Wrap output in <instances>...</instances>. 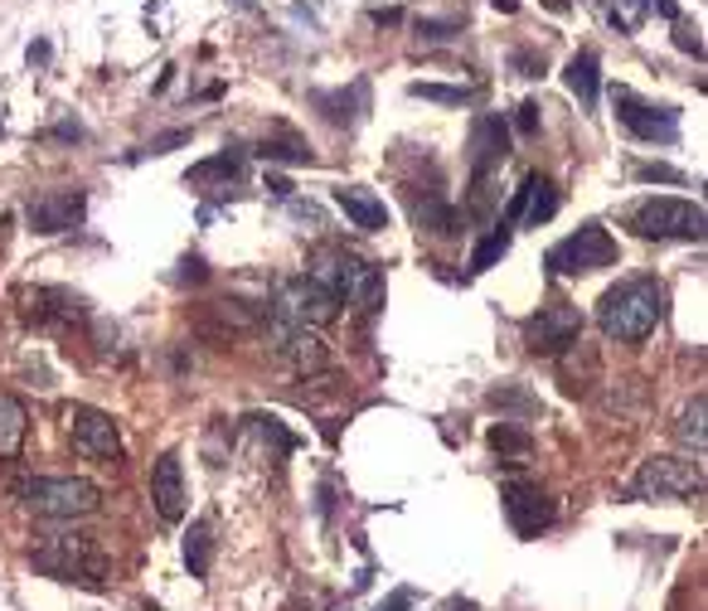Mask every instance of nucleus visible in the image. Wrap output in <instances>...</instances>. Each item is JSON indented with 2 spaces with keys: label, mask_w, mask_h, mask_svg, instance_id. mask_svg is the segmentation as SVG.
Returning a JSON list of instances; mask_svg holds the SVG:
<instances>
[{
  "label": "nucleus",
  "mask_w": 708,
  "mask_h": 611,
  "mask_svg": "<svg viewBox=\"0 0 708 611\" xmlns=\"http://www.w3.org/2000/svg\"><path fill=\"white\" fill-rule=\"evenodd\" d=\"M661 315H665V291L655 277H626L597 301V325H602L607 340H621V345L645 340L661 325Z\"/></svg>",
  "instance_id": "nucleus-1"
},
{
  "label": "nucleus",
  "mask_w": 708,
  "mask_h": 611,
  "mask_svg": "<svg viewBox=\"0 0 708 611\" xmlns=\"http://www.w3.org/2000/svg\"><path fill=\"white\" fill-rule=\"evenodd\" d=\"M30 564L49 572V578L58 582H83V588H103L107 582V554L97 548L93 539H83V534H54L44 548H34Z\"/></svg>",
  "instance_id": "nucleus-2"
},
{
  "label": "nucleus",
  "mask_w": 708,
  "mask_h": 611,
  "mask_svg": "<svg viewBox=\"0 0 708 611\" xmlns=\"http://www.w3.org/2000/svg\"><path fill=\"white\" fill-rule=\"evenodd\" d=\"M307 277H315L335 301H350V306H360V311H378V306H384V272L360 258H350V253H321Z\"/></svg>",
  "instance_id": "nucleus-3"
},
{
  "label": "nucleus",
  "mask_w": 708,
  "mask_h": 611,
  "mask_svg": "<svg viewBox=\"0 0 708 611\" xmlns=\"http://www.w3.org/2000/svg\"><path fill=\"white\" fill-rule=\"evenodd\" d=\"M20 500L49 519H83L103 510V491L93 481H73V475H34L20 485Z\"/></svg>",
  "instance_id": "nucleus-4"
},
{
  "label": "nucleus",
  "mask_w": 708,
  "mask_h": 611,
  "mask_svg": "<svg viewBox=\"0 0 708 611\" xmlns=\"http://www.w3.org/2000/svg\"><path fill=\"white\" fill-rule=\"evenodd\" d=\"M548 272L554 277H588V272H602V267L616 262V238L607 234L602 224H582L578 234H568L564 243L548 248Z\"/></svg>",
  "instance_id": "nucleus-5"
},
{
  "label": "nucleus",
  "mask_w": 708,
  "mask_h": 611,
  "mask_svg": "<svg viewBox=\"0 0 708 611\" xmlns=\"http://www.w3.org/2000/svg\"><path fill=\"white\" fill-rule=\"evenodd\" d=\"M626 228H636L641 238H704V204L689 200H641L626 214Z\"/></svg>",
  "instance_id": "nucleus-6"
},
{
  "label": "nucleus",
  "mask_w": 708,
  "mask_h": 611,
  "mask_svg": "<svg viewBox=\"0 0 708 611\" xmlns=\"http://www.w3.org/2000/svg\"><path fill=\"white\" fill-rule=\"evenodd\" d=\"M612 107H616V121L631 131L636 141H661V146H675L679 141V112L669 103H645L641 93L631 88H612Z\"/></svg>",
  "instance_id": "nucleus-7"
},
{
  "label": "nucleus",
  "mask_w": 708,
  "mask_h": 611,
  "mask_svg": "<svg viewBox=\"0 0 708 611\" xmlns=\"http://www.w3.org/2000/svg\"><path fill=\"white\" fill-rule=\"evenodd\" d=\"M704 491V471L699 461H679V457H651L631 481V500H685Z\"/></svg>",
  "instance_id": "nucleus-8"
},
{
  "label": "nucleus",
  "mask_w": 708,
  "mask_h": 611,
  "mask_svg": "<svg viewBox=\"0 0 708 611\" xmlns=\"http://www.w3.org/2000/svg\"><path fill=\"white\" fill-rule=\"evenodd\" d=\"M500 500H505V519L509 529L524 534V539H534V534H544L548 524H554V500L539 481H529V475H509L505 485H500Z\"/></svg>",
  "instance_id": "nucleus-9"
},
{
  "label": "nucleus",
  "mask_w": 708,
  "mask_h": 611,
  "mask_svg": "<svg viewBox=\"0 0 708 611\" xmlns=\"http://www.w3.org/2000/svg\"><path fill=\"white\" fill-rule=\"evenodd\" d=\"M582 340V311L568 301H554L544 306L539 315H529L524 321V345H529V354H564Z\"/></svg>",
  "instance_id": "nucleus-10"
},
{
  "label": "nucleus",
  "mask_w": 708,
  "mask_h": 611,
  "mask_svg": "<svg viewBox=\"0 0 708 611\" xmlns=\"http://www.w3.org/2000/svg\"><path fill=\"white\" fill-rule=\"evenodd\" d=\"M335 297L325 291L315 277H291V282L277 291V321L282 325H331L335 321Z\"/></svg>",
  "instance_id": "nucleus-11"
},
{
  "label": "nucleus",
  "mask_w": 708,
  "mask_h": 611,
  "mask_svg": "<svg viewBox=\"0 0 708 611\" xmlns=\"http://www.w3.org/2000/svg\"><path fill=\"white\" fill-rule=\"evenodd\" d=\"M558 204H564V194H558L554 180L539 175V170H529V175L519 180V190L509 194L505 218H500V224H529V228H539V224H548V218L558 214Z\"/></svg>",
  "instance_id": "nucleus-12"
},
{
  "label": "nucleus",
  "mask_w": 708,
  "mask_h": 611,
  "mask_svg": "<svg viewBox=\"0 0 708 611\" xmlns=\"http://www.w3.org/2000/svg\"><path fill=\"white\" fill-rule=\"evenodd\" d=\"M83 214H88V194L83 190H49L24 204V218H30L34 234H68V228L83 224Z\"/></svg>",
  "instance_id": "nucleus-13"
},
{
  "label": "nucleus",
  "mask_w": 708,
  "mask_h": 611,
  "mask_svg": "<svg viewBox=\"0 0 708 611\" xmlns=\"http://www.w3.org/2000/svg\"><path fill=\"white\" fill-rule=\"evenodd\" d=\"M68 432H73V447L93 461H112L121 457V437H117V422L97 408H68Z\"/></svg>",
  "instance_id": "nucleus-14"
},
{
  "label": "nucleus",
  "mask_w": 708,
  "mask_h": 611,
  "mask_svg": "<svg viewBox=\"0 0 708 611\" xmlns=\"http://www.w3.org/2000/svg\"><path fill=\"white\" fill-rule=\"evenodd\" d=\"M509 161V121L485 112L471 127V180H491V170Z\"/></svg>",
  "instance_id": "nucleus-15"
},
{
  "label": "nucleus",
  "mask_w": 708,
  "mask_h": 611,
  "mask_svg": "<svg viewBox=\"0 0 708 611\" xmlns=\"http://www.w3.org/2000/svg\"><path fill=\"white\" fill-rule=\"evenodd\" d=\"M151 500H155V510H161L165 524L185 519V471H180L175 451H165V457L155 461V471H151Z\"/></svg>",
  "instance_id": "nucleus-16"
},
{
  "label": "nucleus",
  "mask_w": 708,
  "mask_h": 611,
  "mask_svg": "<svg viewBox=\"0 0 708 611\" xmlns=\"http://www.w3.org/2000/svg\"><path fill=\"white\" fill-rule=\"evenodd\" d=\"M335 204L345 210V218L360 234H378V228H388V204L378 200L374 190H364V185H340L335 190Z\"/></svg>",
  "instance_id": "nucleus-17"
},
{
  "label": "nucleus",
  "mask_w": 708,
  "mask_h": 611,
  "mask_svg": "<svg viewBox=\"0 0 708 611\" xmlns=\"http://www.w3.org/2000/svg\"><path fill=\"white\" fill-rule=\"evenodd\" d=\"M311 107H321L335 127H354L369 107V78H354L350 88H331V93H311Z\"/></svg>",
  "instance_id": "nucleus-18"
},
{
  "label": "nucleus",
  "mask_w": 708,
  "mask_h": 611,
  "mask_svg": "<svg viewBox=\"0 0 708 611\" xmlns=\"http://www.w3.org/2000/svg\"><path fill=\"white\" fill-rule=\"evenodd\" d=\"M564 83H568V93L582 103V112H597V97H602V64H597L592 49H578V54L568 58Z\"/></svg>",
  "instance_id": "nucleus-19"
},
{
  "label": "nucleus",
  "mask_w": 708,
  "mask_h": 611,
  "mask_svg": "<svg viewBox=\"0 0 708 611\" xmlns=\"http://www.w3.org/2000/svg\"><path fill=\"white\" fill-rule=\"evenodd\" d=\"M243 151H218L214 161H200V165H190V175H185V185L194 190H210V185H228V180H243Z\"/></svg>",
  "instance_id": "nucleus-20"
},
{
  "label": "nucleus",
  "mask_w": 708,
  "mask_h": 611,
  "mask_svg": "<svg viewBox=\"0 0 708 611\" xmlns=\"http://www.w3.org/2000/svg\"><path fill=\"white\" fill-rule=\"evenodd\" d=\"M24 432H30V418H24L20 398L0 394V457H15L24 447Z\"/></svg>",
  "instance_id": "nucleus-21"
},
{
  "label": "nucleus",
  "mask_w": 708,
  "mask_h": 611,
  "mask_svg": "<svg viewBox=\"0 0 708 611\" xmlns=\"http://www.w3.org/2000/svg\"><path fill=\"white\" fill-rule=\"evenodd\" d=\"M262 161H291V165H315V151L301 137H291V131H282V137H262L258 146Z\"/></svg>",
  "instance_id": "nucleus-22"
},
{
  "label": "nucleus",
  "mask_w": 708,
  "mask_h": 611,
  "mask_svg": "<svg viewBox=\"0 0 708 611\" xmlns=\"http://www.w3.org/2000/svg\"><path fill=\"white\" fill-rule=\"evenodd\" d=\"M210 558H214V534H210V519H200L185 534V564L194 578H210Z\"/></svg>",
  "instance_id": "nucleus-23"
},
{
  "label": "nucleus",
  "mask_w": 708,
  "mask_h": 611,
  "mask_svg": "<svg viewBox=\"0 0 708 611\" xmlns=\"http://www.w3.org/2000/svg\"><path fill=\"white\" fill-rule=\"evenodd\" d=\"M509 253V224H500L495 234H485L481 243H475V253H471V272H491V267L500 262Z\"/></svg>",
  "instance_id": "nucleus-24"
},
{
  "label": "nucleus",
  "mask_w": 708,
  "mask_h": 611,
  "mask_svg": "<svg viewBox=\"0 0 708 611\" xmlns=\"http://www.w3.org/2000/svg\"><path fill=\"white\" fill-rule=\"evenodd\" d=\"M651 15V0H607V24L616 34H636V24Z\"/></svg>",
  "instance_id": "nucleus-25"
},
{
  "label": "nucleus",
  "mask_w": 708,
  "mask_h": 611,
  "mask_svg": "<svg viewBox=\"0 0 708 611\" xmlns=\"http://www.w3.org/2000/svg\"><path fill=\"white\" fill-rule=\"evenodd\" d=\"M408 97H422V103H442V107H466V103H475V88H447V83H408Z\"/></svg>",
  "instance_id": "nucleus-26"
},
{
  "label": "nucleus",
  "mask_w": 708,
  "mask_h": 611,
  "mask_svg": "<svg viewBox=\"0 0 708 611\" xmlns=\"http://www.w3.org/2000/svg\"><path fill=\"white\" fill-rule=\"evenodd\" d=\"M704 412H708V403H704V394L689 403L685 408V418H679V427H675V437L685 447H694V457H704Z\"/></svg>",
  "instance_id": "nucleus-27"
},
{
  "label": "nucleus",
  "mask_w": 708,
  "mask_h": 611,
  "mask_svg": "<svg viewBox=\"0 0 708 611\" xmlns=\"http://www.w3.org/2000/svg\"><path fill=\"white\" fill-rule=\"evenodd\" d=\"M491 447L500 451V457H529V432H519V427H509V422H500L491 427Z\"/></svg>",
  "instance_id": "nucleus-28"
},
{
  "label": "nucleus",
  "mask_w": 708,
  "mask_h": 611,
  "mask_svg": "<svg viewBox=\"0 0 708 611\" xmlns=\"http://www.w3.org/2000/svg\"><path fill=\"white\" fill-rule=\"evenodd\" d=\"M412 34H418L422 44H447V40H457V34H461V20H432V15H422V20H412Z\"/></svg>",
  "instance_id": "nucleus-29"
},
{
  "label": "nucleus",
  "mask_w": 708,
  "mask_h": 611,
  "mask_svg": "<svg viewBox=\"0 0 708 611\" xmlns=\"http://www.w3.org/2000/svg\"><path fill=\"white\" fill-rule=\"evenodd\" d=\"M491 403H495L500 412H539V403L524 394V388H509V384H505V388H495Z\"/></svg>",
  "instance_id": "nucleus-30"
},
{
  "label": "nucleus",
  "mask_w": 708,
  "mask_h": 611,
  "mask_svg": "<svg viewBox=\"0 0 708 611\" xmlns=\"http://www.w3.org/2000/svg\"><path fill=\"white\" fill-rule=\"evenodd\" d=\"M185 141H190V131H185V127H180V131H165V137L146 141L141 151H131L127 161H146V156H170V151H175V146H185Z\"/></svg>",
  "instance_id": "nucleus-31"
},
{
  "label": "nucleus",
  "mask_w": 708,
  "mask_h": 611,
  "mask_svg": "<svg viewBox=\"0 0 708 611\" xmlns=\"http://www.w3.org/2000/svg\"><path fill=\"white\" fill-rule=\"evenodd\" d=\"M509 68H515L519 78H544L548 58H544V54H534V49H515V54H509Z\"/></svg>",
  "instance_id": "nucleus-32"
},
{
  "label": "nucleus",
  "mask_w": 708,
  "mask_h": 611,
  "mask_svg": "<svg viewBox=\"0 0 708 611\" xmlns=\"http://www.w3.org/2000/svg\"><path fill=\"white\" fill-rule=\"evenodd\" d=\"M539 112H544V107L534 103V97H529V103H519V107H515V131H519V137H534V131H539V121H544Z\"/></svg>",
  "instance_id": "nucleus-33"
},
{
  "label": "nucleus",
  "mask_w": 708,
  "mask_h": 611,
  "mask_svg": "<svg viewBox=\"0 0 708 611\" xmlns=\"http://www.w3.org/2000/svg\"><path fill=\"white\" fill-rule=\"evenodd\" d=\"M636 180H661V185H685V170H675V165H636Z\"/></svg>",
  "instance_id": "nucleus-34"
},
{
  "label": "nucleus",
  "mask_w": 708,
  "mask_h": 611,
  "mask_svg": "<svg viewBox=\"0 0 708 611\" xmlns=\"http://www.w3.org/2000/svg\"><path fill=\"white\" fill-rule=\"evenodd\" d=\"M248 422H258V432H262V437H272V442L282 447V451H291V447H297V437H291L287 427L277 422V418H248Z\"/></svg>",
  "instance_id": "nucleus-35"
},
{
  "label": "nucleus",
  "mask_w": 708,
  "mask_h": 611,
  "mask_svg": "<svg viewBox=\"0 0 708 611\" xmlns=\"http://www.w3.org/2000/svg\"><path fill=\"white\" fill-rule=\"evenodd\" d=\"M287 210H291V218H301V224H315V228H325V214L315 210L311 200H307V204H301V200H287Z\"/></svg>",
  "instance_id": "nucleus-36"
},
{
  "label": "nucleus",
  "mask_w": 708,
  "mask_h": 611,
  "mask_svg": "<svg viewBox=\"0 0 708 611\" xmlns=\"http://www.w3.org/2000/svg\"><path fill=\"white\" fill-rule=\"evenodd\" d=\"M675 44L685 49V54H694V58H704V40H699V30H685V24H679V30H675Z\"/></svg>",
  "instance_id": "nucleus-37"
},
{
  "label": "nucleus",
  "mask_w": 708,
  "mask_h": 611,
  "mask_svg": "<svg viewBox=\"0 0 708 611\" xmlns=\"http://www.w3.org/2000/svg\"><path fill=\"white\" fill-rule=\"evenodd\" d=\"M49 54H54V49H49V40H34L30 49H24V58H30V68H44V64H49Z\"/></svg>",
  "instance_id": "nucleus-38"
},
{
  "label": "nucleus",
  "mask_w": 708,
  "mask_h": 611,
  "mask_svg": "<svg viewBox=\"0 0 708 611\" xmlns=\"http://www.w3.org/2000/svg\"><path fill=\"white\" fill-rule=\"evenodd\" d=\"M49 137H54V141H83V137H88V131H83L78 121H58V127L49 131Z\"/></svg>",
  "instance_id": "nucleus-39"
},
{
  "label": "nucleus",
  "mask_w": 708,
  "mask_h": 611,
  "mask_svg": "<svg viewBox=\"0 0 708 611\" xmlns=\"http://www.w3.org/2000/svg\"><path fill=\"white\" fill-rule=\"evenodd\" d=\"M180 282H204V258H185V262H180Z\"/></svg>",
  "instance_id": "nucleus-40"
},
{
  "label": "nucleus",
  "mask_w": 708,
  "mask_h": 611,
  "mask_svg": "<svg viewBox=\"0 0 708 611\" xmlns=\"http://www.w3.org/2000/svg\"><path fill=\"white\" fill-rule=\"evenodd\" d=\"M408 607H412V592H408V588H398L384 607H374V611H408Z\"/></svg>",
  "instance_id": "nucleus-41"
},
{
  "label": "nucleus",
  "mask_w": 708,
  "mask_h": 611,
  "mask_svg": "<svg viewBox=\"0 0 708 611\" xmlns=\"http://www.w3.org/2000/svg\"><path fill=\"white\" fill-rule=\"evenodd\" d=\"M374 24H403V10H374Z\"/></svg>",
  "instance_id": "nucleus-42"
},
{
  "label": "nucleus",
  "mask_w": 708,
  "mask_h": 611,
  "mask_svg": "<svg viewBox=\"0 0 708 611\" xmlns=\"http://www.w3.org/2000/svg\"><path fill=\"white\" fill-rule=\"evenodd\" d=\"M651 10H661L665 20H679V6H675V0H651Z\"/></svg>",
  "instance_id": "nucleus-43"
},
{
  "label": "nucleus",
  "mask_w": 708,
  "mask_h": 611,
  "mask_svg": "<svg viewBox=\"0 0 708 611\" xmlns=\"http://www.w3.org/2000/svg\"><path fill=\"white\" fill-rule=\"evenodd\" d=\"M267 190H272V194H277V200H291V185H287V180H282V175H272V180H267Z\"/></svg>",
  "instance_id": "nucleus-44"
},
{
  "label": "nucleus",
  "mask_w": 708,
  "mask_h": 611,
  "mask_svg": "<svg viewBox=\"0 0 708 611\" xmlns=\"http://www.w3.org/2000/svg\"><path fill=\"white\" fill-rule=\"evenodd\" d=\"M491 6L500 10V15H515V10H519V0H491Z\"/></svg>",
  "instance_id": "nucleus-45"
},
{
  "label": "nucleus",
  "mask_w": 708,
  "mask_h": 611,
  "mask_svg": "<svg viewBox=\"0 0 708 611\" xmlns=\"http://www.w3.org/2000/svg\"><path fill=\"white\" fill-rule=\"evenodd\" d=\"M451 611H475V602H451Z\"/></svg>",
  "instance_id": "nucleus-46"
},
{
  "label": "nucleus",
  "mask_w": 708,
  "mask_h": 611,
  "mask_svg": "<svg viewBox=\"0 0 708 611\" xmlns=\"http://www.w3.org/2000/svg\"><path fill=\"white\" fill-rule=\"evenodd\" d=\"M234 6H238V10H248V6H253V0H234Z\"/></svg>",
  "instance_id": "nucleus-47"
}]
</instances>
